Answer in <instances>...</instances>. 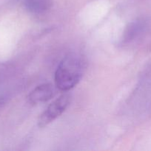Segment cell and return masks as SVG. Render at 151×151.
Wrapping results in <instances>:
<instances>
[{"label":"cell","instance_id":"obj_2","mask_svg":"<svg viewBox=\"0 0 151 151\" xmlns=\"http://www.w3.org/2000/svg\"><path fill=\"white\" fill-rule=\"evenodd\" d=\"M70 103V96L68 94L61 95L56 99L45 111L40 115L38 120V126L43 128L62 115L68 109Z\"/></svg>","mask_w":151,"mask_h":151},{"label":"cell","instance_id":"obj_1","mask_svg":"<svg viewBox=\"0 0 151 151\" xmlns=\"http://www.w3.org/2000/svg\"><path fill=\"white\" fill-rule=\"evenodd\" d=\"M84 71V61L76 53L67 55L58 66L55 83L59 90L68 91L77 85Z\"/></svg>","mask_w":151,"mask_h":151},{"label":"cell","instance_id":"obj_3","mask_svg":"<svg viewBox=\"0 0 151 151\" xmlns=\"http://www.w3.org/2000/svg\"><path fill=\"white\" fill-rule=\"evenodd\" d=\"M54 95V88L50 83H44L36 87L28 95V101L33 105L48 101Z\"/></svg>","mask_w":151,"mask_h":151},{"label":"cell","instance_id":"obj_5","mask_svg":"<svg viewBox=\"0 0 151 151\" xmlns=\"http://www.w3.org/2000/svg\"><path fill=\"white\" fill-rule=\"evenodd\" d=\"M140 29H142V24L138 22H133V23L130 24L124 32V41H128L133 40L134 37H136V35L139 34Z\"/></svg>","mask_w":151,"mask_h":151},{"label":"cell","instance_id":"obj_4","mask_svg":"<svg viewBox=\"0 0 151 151\" xmlns=\"http://www.w3.org/2000/svg\"><path fill=\"white\" fill-rule=\"evenodd\" d=\"M50 4V0H25V6L29 11L40 13L45 11Z\"/></svg>","mask_w":151,"mask_h":151}]
</instances>
